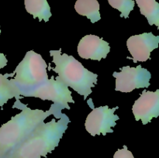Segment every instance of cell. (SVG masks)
I'll return each mask as SVG.
<instances>
[{"label": "cell", "mask_w": 159, "mask_h": 158, "mask_svg": "<svg viewBox=\"0 0 159 158\" xmlns=\"http://www.w3.org/2000/svg\"><path fill=\"white\" fill-rule=\"evenodd\" d=\"M132 112L136 121L141 120L144 125L153 118L159 116V90L150 91L144 90L138 99L135 101Z\"/></svg>", "instance_id": "cell-9"}, {"label": "cell", "mask_w": 159, "mask_h": 158, "mask_svg": "<svg viewBox=\"0 0 159 158\" xmlns=\"http://www.w3.org/2000/svg\"><path fill=\"white\" fill-rule=\"evenodd\" d=\"M159 37L152 33H144L139 35L130 37L127 40V46L134 63L138 61L144 62L150 59L151 53L158 47Z\"/></svg>", "instance_id": "cell-8"}, {"label": "cell", "mask_w": 159, "mask_h": 158, "mask_svg": "<svg viewBox=\"0 0 159 158\" xmlns=\"http://www.w3.org/2000/svg\"><path fill=\"white\" fill-rule=\"evenodd\" d=\"M55 68L48 66V70H53L58 74V77L66 86L71 87L74 91L86 99L93 92L92 88L98 81V74L91 72L85 68L73 56L61 54V49L50 50Z\"/></svg>", "instance_id": "cell-3"}, {"label": "cell", "mask_w": 159, "mask_h": 158, "mask_svg": "<svg viewBox=\"0 0 159 158\" xmlns=\"http://www.w3.org/2000/svg\"><path fill=\"white\" fill-rule=\"evenodd\" d=\"M24 4L26 12L34 19L38 18L40 21H49L51 12L48 0H24Z\"/></svg>", "instance_id": "cell-12"}, {"label": "cell", "mask_w": 159, "mask_h": 158, "mask_svg": "<svg viewBox=\"0 0 159 158\" xmlns=\"http://www.w3.org/2000/svg\"><path fill=\"white\" fill-rule=\"evenodd\" d=\"M141 13L147 18L149 25L159 27V4L156 0H135Z\"/></svg>", "instance_id": "cell-14"}, {"label": "cell", "mask_w": 159, "mask_h": 158, "mask_svg": "<svg viewBox=\"0 0 159 158\" xmlns=\"http://www.w3.org/2000/svg\"><path fill=\"white\" fill-rule=\"evenodd\" d=\"M108 2L112 7L120 12V17L125 19L128 18L135 5L134 0H108Z\"/></svg>", "instance_id": "cell-15"}, {"label": "cell", "mask_w": 159, "mask_h": 158, "mask_svg": "<svg viewBox=\"0 0 159 158\" xmlns=\"http://www.w3.org/2000/svg\"><path fill=\"white\" fill-rule=\"evenodd\" d=\"M0 33H1V29H0Z\"/></svg>", "instance_id": "cell-18"}, {"label": "cell", "mask_w": 159, "mask_h": 158, "mask_svg": "<svg viewBox=\"0 0 159 158\" xmlns=\"http://www.w3.org/2000/svg\"><path fill=\"white\" fill-rule=\"evenodd\" d=\"M110 51V46L108 42L96 35L85 36L78 45V54L83 59L100 61L107 57Z\"/></svg>", "instance_id": "cell-10"}, {"label": "cell", "mask_w": 159, "mask_h": 158, "mask_svg": "<svg viewBox=\"0 0 159 158\" xmlns=\"http://www.w3.org/2000/svg\"><path fill=\"white\" fill-rule=\"evenodd\" d=\"M75 9L79 15L86 16L91 20L92 23L100 20L99 3L97 0H77Z\"/></svg>", "instance_id": "cell-13"}, {"label": "cell", "mask_w": 159, "mask_h": 158, "mask_svg": "<svg viewBox=\"0 0 159 158\" xmlns=\"http://www.w3.org/2000/svg\"><path fill=\"white\" fill-rule=\"evenodd\" d=\"M15 75V73L11 74H0V107L2 108L5 104L11 99L15 98L16 99H22L18 94V91L12 80L9 77H12Z\"/></svg>", "instance_id": "cell-11"}, {"label": "cell", "mask_w": 159, "mask_h": 158, "mask_svg": "<svg viewBox=\"0 0 159 158\" xmlns=\"http://www.w3.org/2000/svg\"><path fill=\"white\" fill-rule=\"evenodd\" d=\"M47 68L48 64L40 54L34 50L26 52L14 70L15 77L11 79L20 97H30L34 90L46 83L48 80Z\"/></svg>", "instance_id": "cell-4"}, {"label": "cell", "mask_w": 159, "mask_h": 158, "mask_svg": "<svg viewBox=\"0 0 159 158\" xmlns=\"http://www.w3.org/2000/svg\"><path fill=\"white\" fill-rule=\"evenodd\" d=\"M30 97L39 98L42 100H49L54 102L50 108L52 109L53 115L56 119H60L61 116V110L64 108L70 109L68 103H75L71 96V91L68 89L58 76L54 77H51L47 82L37 89L34 90Z\"/></svg>", "instance_id": "cell-5"}, {"label": "cell", "mask_w": 159, "mask_h": 158, "mask_svg": "<svg viewBox=\"0 0 159 158\" xmlns=\"http://www.w3.org/2000/svg\"><path fill=\"white\" fill-rule=\"evenodd\" d=\"M119 107L110 108L108 105L93 108V111L88 115L85 122L86 131L91 136H106L107 133H113L112 127L116 125V121L120 119L114 112Z\"/></svg>", "instance_id": "cell-7"}, {"label": "cell", "mask_w": 159, "mask_h": 158, "mask_svg": "<svg viewBox=\"0 0 159 158\" xmlns=\"http://www.w3.org/2000/svg\"><path fill=\"white\" fill-rule=\"evenodd\" d=\"M113 158H134L133 154L126 145L124 146L123 149H119L113 155Z\"/></svg>", "instance_id": "cell-16"}, {"label": "cell", "mask_w": 159, "mask_h": 158, "mask_svg": "<svg viewBox=\"0 0 159 158\" xmlns=\"http://www.w3.org/2000/svg\"><path fill=\"white\" fill-rule=\"evenodd\" d=\"M12 108L22 111L0 127V158L34 131L39 124L44 122L48 116L53 115L51 108L47 112L31 109L22 103L20 99H16Z\"/></svg>", "instance_id": "cell-2"}, {"label": "cell", "mask_w": 159, "mask_h": 158, "mask_svg": "<svg viewBox=\"0 0 159 158\" xmlns=\"http://www.w3.org/2000/svg\"><path fill=\"white\" fill-rule=\"evenodd\" d=\"M113 76L116 78V91L131 92L136 88H148L151 85L152 74L141 65L135 68L124 66L120 68V72H113Z\"/></svg>", "instance_id": "cell-6"}, {"label": "cell", "mask_w": 159, "mask_h": 158, "mask_svg": "<svg viewBox=\"0 0 159 158\" xmlns=\"http://www.w3.org/2000/svg\"><path fill=\"white\" fill-rule=\"evenodd\" d=\"M8 63V60L6 59V56L3 54L0 53V69L3 68L4 67L6 66Z\"/></svg>", "instance_id": "cell-17"}, {"label": "cell", "mask_w": 159, "mask_h": 158, "mask_svg": "<svg viewBox=\"0 0 159 158\" xmlns=\"http://www.w3.org/2000/svg\"><path fill=\"white\" fill-rule=\"evenodd\" d=\"M69 122V118L64 113L57 122L53 119L48 123L41 122L2 158L47 157L58 146Z\"/></svg>", "instance_id": "cell-1"}]
</instances>
